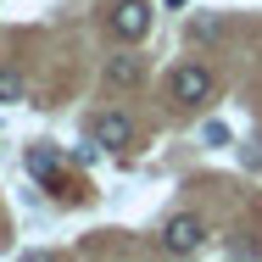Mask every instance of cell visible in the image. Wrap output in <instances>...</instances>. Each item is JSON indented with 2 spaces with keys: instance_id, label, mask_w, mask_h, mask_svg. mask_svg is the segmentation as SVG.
Wrapping results in <instances>:
<instances>
[{
  "instance_id": "obj_1",
  "label": "cell",
  "mask_w": 262,
  "mask_h": 262,
  "mask_svg": "<svg viewBox=\"0 0 262 262\" xmlns=\"http://www.w3.org/2000/svg\"><path fill=\"white\" fill-rule=\"evenodd\" d=\"M201 240H207V229H201V217H190V212H179V217L162 223V251H167V257H195Z\"/></svg>"
},
{
  "instance_id": "obj_2",
  "label": "cell",
  "mask_w": 262,
  "mask_h": 262,
  "mask_svg": "<svg viewBox=\"0 0 262 262\" xmlns=\"http://www.w3.org/2000/svg\"><path fill=\"white\" fill-rule=\"evenodd\" d=\"M112 34L128 39V45L145 39V34H151V6H145V0H117V11H112Z\"/></svg>"
},
{
  "instance_id": "obj_3",
  "label": "cell",
  "mask_w": 262,
  "mask_h": 262,
  "mask_svg": "<svg viewBox=\"0 0 262 262\" xmlns=\"http://www.w3.org/2000/svg\"><path fill=\"white\" fill-rule=\"evenodd\" d=\"M167 90H173V101L195 106V101H207V95H212V73H207V67H195V61H190V67H179V73L167 78Z\"/></svg>"
},
{
  "instance_id": "obj_4",
  "label": "cell",
  "mask_w": 262,
  "mask_h": 262,
  "mask_svg": "<svg viewBox=\"0 0 262 262\" xmlns=\"http://www.w3.org/2000/svg\"><path fill=\"white\" fill-rule=\"evenodd\" d=\"M90 134H95V145H106V151H123V145L134 140V123H128L123 112H101Z\"/></svg>"
},
{
  "instance_id": "obj_5",
  "label": "cell",
  "mask_w": 262,
  "mask_h": 262,
  "mask_svg": "<svg viewBox=\"0 0 262 262\" xmlns=\"http://www.w3.org/2000/svg\"><path fill=\"white\" fill-rule=\"evenodd\" d=\"M140 78H145V61H140V56H106V84L134 90Z\"/></svg>"
},
{
  "instance_id": "obj_6",
  "label": "cell",
  "mask_w": 262,
  "mask_h": 262,
  "mask_svg": "<svg viewBox=\"0 0 262 262\" xmlns=\"http://www.w3.org/2000/svg\"><path fill=\"white\" fill-rule=\"evenodd\" d=\"M11 101H23V78L11 67H0V106H11Z\"/></svg>"
},
{
  "instance_id": "obj_7",
  "label": "cell",
  "mask_w": 262,
  "mask_h": 262,
  "mask_svg": "<svg viewBox=\"0 0 262 262\" xmlns=\"http://www.w3.org/2000/svg\"><path fill=\"white\" fill-rule=\"evenodd\" d=\"M28 167H34L39 179H51L56 173V151H28Z\"/></svg>"
},
{
  "instance_id": "obj_8",
  "label": "cell",
  "mask_w": 262,
  "mask_h": 262,
  "mask_svg": "<svg viewBox=\"0 0 262 262\" xmlns=\"http://www.w3.org/2000/svg\"><path fill=\"white\" fill-rule=\"evenodd\" d=\"M201 140H207V145H229V128H223V123H207Z\"/></svg>"
},
{
  "instance_id": "obj_9",
  "label": "cell",
  "mask_w": 262,
  "mask_h": 262,
  "mask_svg": "<svg viewBox=\"0 0 262 262\" xmlns=\"http://www.w3.org/2000/svg\"><path fill=\"white\" fill-rule=\"evenodd\" d=\"M23 262H51V257H45V251H28V257H23Z\"/></svg>"
},
{
  "instance_id": "obj_10",
  "label": "cell",
  "mask_w": 262,
  "mask_h": 262,
  "mask_svg": "<svg viewBox=\"0 0 262 262\" xmlns=\"http://www.w3.org/2000/svg\"><path fill=\"white\" fill-rule=\"evenodd\" d=\"M167 6H184V0H167Z\"/></svg>"
}]
</instances>
